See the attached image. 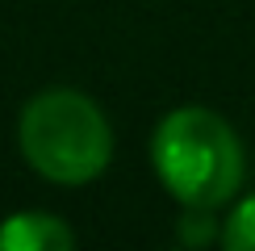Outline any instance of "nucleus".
I'll list each match as a JSON object with an SVG mask.
<instances>
[{
  "mask_svg": "<svg viewBox=\"0 0 255 251\" xmlns=\"http://www.w3.org/2000/svg\"><path fill=\"white\" fill-rule=\"evenodd\" d=\"M151 159L163 188L188 209H214L235 197L243 184V146L239 134L214 109H172L155 126Z\"/></svg>",
  "mask_w": 255,
  "mask_h": 251,
  "instance_id": "f257e3e1",
  "label": "nucleus"
},
{
  "mask_svg": "<svg viewBox=\"0 0 255 251\" xmlns=\"http://www.w3.org/2000/svg\"><path fill=\"white\" fill-rule=\"evenodd\" d=\"M21 151L46 180L88 184L113 159V130L84 92L50 88L21 113Z\"/></svg>",
  "mask_w": 255,
  "mask_h": 251,
  "instance_id": "f03ea898",
  "label": "nucleus"
},
{
  "mask_svg": "<svg viewBox=\"0 0 255 251\" xmlns=\"http://www.w3.org/2000/svg\"><path fill=\"white\" fill-rule=\"evenodd\" d=\"M222 243H226L230 251H255V197H247V201L226 218Z\"/></svg>",
  "mask_w": 255,
  "mask_h": 251,
  "instance_id": "20e7f679",
  "label": "nucleus"
},
{
  "mask_svg": "<svg viewBox=\"0 0 255 251\" xmlns=\"http://www.w3.org/2000/svg\"><path fill=\"white\" fill-rule=\"evenodd\" d=\"M71 243H76L71 230L63 226L59 218L38 214V209L13 214L0 226V251H67Z\"/></svg>",
  "mask_w": 255,
  "mask_h": 251,
  "instance_id": "7ed1b4c3",
  "label": "nucleus"
}]
</instances>
